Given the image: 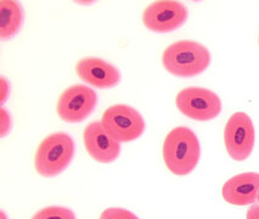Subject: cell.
<instances>
[{"label":"cell","instance_id":"obj_1","mask_svg":"<svg viewBox=\"0 0 259 219\" xmlns=\"http://www.w3.org/2000/svg\"><path fill=\"white\" fill-rule=\"evenodd\" d=\"M165 167L176 176H188L196 168L201 145L192 129L177 127L168 133L162 148Z\"/></svg>","mask_w":259,"mask_h":219},{"label":"cell","instance_id":"obj_2","mask_svg":"<svg viewBox=\"0 0 259 219\" xmlns=\"http://www.w3.org/2000/svg\"><path fill=\"white\" fill-rule=\"evenodd\" d=\"M209 50L194 40H179L170 44L162 55V65L168 73L190 78L203 73L210 64Z\"/></svg>","mask_w":259,"mask_h":219},{"label":"cell","instance_id":"obj_3","mask_svg":"<svg viewBox=\"0 0 259 219\" xmlns=\"http://www.w3.org/2000/svg\"><path fill=\"white\" fill-rule=\"evenodd\" d=\"M74 140L63 132H55L44 138L34 156V167L39 176L54 178L71 164L74 156Z\"/></svg>","mask_w":259,"mask_h":219},{"label":"cell","instance_id":"obj_4","mask_svg":"<svg viewBox=\"0 0 259 219\" xmlns=\"http://www.w3.org/2000/svg\"><path fill=\"white\" fill-rule=\"evenodd\" d=\"M101 123L105 130L119 144L134 142L146 129L145 119L139 111L124 104L113 105L105 110Z\"/></svg>","mask_w":259,"mask_h":219},{"label":"cell","instance_id":"obj_5","mask_svg":"<svg viewBox=\"0 0 259 219\" xmlns=\"http://www.w3.org/2000/svg\"><path fill=\"white\" fill-rule=\"evenodd\" d=\"M176 105L184 116L198 122L212 121L222 112L221 98L213 91L201 86H189L180 91Z\"/></svg>","mask_w":259,"mask_h":219},{"label":"cell","instance_id":"obj_6","mask_svg":"<svg viewBox=\"0 0 259 219\" xmlns=\"http://www.w3.org/2000/svg\"><path fill=\"white\" fill-rule=\"evenodd\" d=\"M255 130L252 118L245 112H235L224 128V144L228 155L234 161L242 162L254 148Z\"/></svg>","mask_w":259,"mask_h":219},{"label":"cell","instance_id":"obj_7","mask_svg":"<svg viewBox=\"0 0 259 219\" xmlns=\"http://www.w3.org/2000/svg\"><path fill=\"white\" fill-rule=\"evenodd\" d=\"M98 94L84 84H76L66 89L57 100V116L63 122L80 123L94 112Z\"/></svg>","mask_w":259,"mask_h":219},{"label":"cell","instance_id":"obj_8","mask_svg":"<svg viewBox=\"0 0 259 219\" xmlns=\"http://www.w3.org/2000/svg\"><path fill=\"white\" fill-rule=\"evenodd\" d=\"M188 20V9L180 2L159 0L150 4L143 14L144 26L155 33H169Z\"/></svg>","mask_w":259,"mask_h":219},{"label":"cell","instance_id":"obj_9","mask_svg":"<svg viewBox=\"0 0 259 219\" xmlns=\"http://www.w3.org/2000/svg\"><path fill=\"white\" fill-rule=\"evenodd\" d=\"M83 142L90 157L99 163H112L120 154V144L105 130L101 121L90 122L84 128Z\"/></svg>","mask_w":259,"mask_h":219},{"label":"cell","instance_id":"obj_10","mask_svg":"<svg viewBox=\"0 0 259 219\" xmlns=\"http://www.w3.org/2000/svg\"><path fill=\"white\" fill-rule=\"evenodd\" d=\"M77 76L88 85L110 89L120 82V72L116 66L100 58H83L76 64Z\"/></svg>","mask_w":259,"mask_h":219},{"label":"cell","instance_id":"obj_11","mask_svg":"<svg viewBox=\"0 0 259 219\" xmlns=\"http://www.w3.org/2000/svg\"><path fill=\"white\" fill-rule=\"evenodd\" d=\"M225 202L234 206L254 205L259 197V173H240L225 182L222 189Z\"/></svg>","mask_w":259,"mask_h":219},{"label":"cell","instance_id":"obj_12","mask_svg":"<svg viewBox=\"0 0 259 219\" xmlns=\"http://www.w3.org/2000/svg\"><path fill=\"white\" fill-rule=\"evenodd\" d=\"M23 23V10L19 2H0V39L9 40L20 32Z\"/></svg>","mask_w":259,"mask_h":219},{"label":"cell","instance_id":"obj_13","mask_svg":"<svg viewBox=\"0 0 259 219\" xmlns=\"http://www.w3.org/2000/svg\"><path fill=\"white\" fill-rule=\"evenodd\" d=\"M31 219H76V214L67 207L49 206L35 212Z\"/></svg>","mask_w":259,"mask_h":219},{"label":"cell","instance_id":"obj_14","mask_svg":"<svg viewBox=\"0 0 259 219\" xmlns=\"http://www.w3.org/2000/svg\"><path fill=\"white\" fill-rule=\"evenodd\" d=\"M100 219H140L129 209L120 207H110L100 214Z\"/></svg>","mask_w":259,"mask_h":219},{"label":"cell","instance_id":"obj_15","mask_svg":"<svg viewBox=\"0 0 259 219\" xmlns=\"http://www.w3.org/2000/svg\"><path fill=\"white\" fill-rule=\"evenodd\" d=\"M0 137L5 138L11 130V116L4 107L0 109Z\"/></svg>","mask_w":259,"mask_h":219},{"label":"cell","instance_id":"obj_16","mask_svg":"<svg viewBox=\"0 0 259 219\" xmlns=\"http://www.w3.org/2000/svg\"><path fill=\"white\" fill-rule=\"evenodd\" d=\"M0 88H2V99H0V104L4 105L7 99L10 94V84H9L8 79L5 77L0 78Z\"/></svg>","mask_w":259,"mask_h":219},{"label":"cell","instance_id":"obj_17","mask_svg":"<svg viewBox=\"0 0 259 219\" xmlns=\"http://www.w3.org/2000/svg\"><path fill=\"white\" fill-rule=\"evenodd\" d=\"M246 219H259V205H252L247 209Z\"/></svg>","mask_w":259,"mask_h":219},{"label":"cell","instance_id":"obj_18","mask_svg":"<svg viewBox=\"0 0 259 219\" xmlns=\"http://www.w3.org/2000/svg\"><path fill=\"white\" fill-rule=\"evenodd\" d=\"M2 219H8L7 218V214H5L4 211H2Z\"/></svg>","mask_w":259,"mask_h":219},{"label":"cell","instance_id":"obj_19","mask_svg":"<svg viewBox=\"0 0 259 219\" xmlns=\"http://www.w3.org/2000/svg\"><path fill=\"white\" fill-rule=\"evenodd\" d=\"M258 202H259V197H258Z\"/></svg>","mask_w":259,"mask_h":219}]
</instances>
